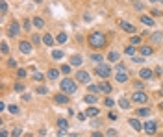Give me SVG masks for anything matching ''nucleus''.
Here are the masks:
<instances>
[{
	"instance_id": "obj_29",
	"label": "nucleus",
	"mask_w": 163,
	"mask_h": 137,
	"mask_svg": "<svg viewBox=\"0 0 163 137\" xmlns=\"http://www.w3.org/2000/svg\"><path fill=\"white\" fill-rule=\"evenodd\" d=\"M161 37H163V35H161L160 32H156L154 35H152V39H154V41H156V43H160V41H161Z\"/></svg>"
},
{
	"instance_id": "obj_19",
	"label": "nucleus",
	"mask_w": 163,
	"mask_h": 137,
	"mask_svg": "<svg viewBox=\"0 0 163 137\" xmlns=\"http://www.w3.org/2000/svg\"><path fill=\"white\" fill-rule=\"evenodd\" d=\"M85 115H87V117H96V115H100V111L96 109V108H87Z\"/></svg>"
},
{
	"instance_id": "obj_27",
	"label": "nucleus",
	"mask_w": 163,
	"mask_h": 137,
	"mask_svg": "<svg viewBox=\"0 0 163 137\" xmlns=\"http://www.w3.org/2000/svg\"><path fill=\"white\" fill-rule=\"evenodd\" d=\"M108 59H109V61H117V59H119V54H117V52H109Z\"/></svg>"
},
{
	"instance_id": "obj_6",
	"label": "nucleus",
	"mask_w": 163,
	"mask_h": 137,
	"mask_svg": "<svg viewBox=\"0 0 163 137\" xmlns=\"http://www.w3.org/2000/svg\"><path fill=\"white\" fill-rule=\"evenodd\" d=\"M96 74H98L100 78H108V76L111 74V69L108 67V65H100V67L96 69Z\"/></svg>"
},
{
	"instance_id": "obj_26",
	"label": "nucleus",
	"mask_w": 163,
	"mask_h": 137,
	"mask_svg": "<svg viewBox=\"0 0 163 137\" xmlns=\"http://www.w3.org/2000/svg\"><path fill=\"white\" fill-rule=\"evenodd\" d=\"M52 58H54V59H61V58H63V52H61V50H54V52H52Z\"/></svg>"
},
{
	"instance_id": "obj_18",
	"label": "nucleus",
	"mask_w": 163,
	"mask_h": 137,
	"mask_svg": "<svg viewBox=\"0 0 163 137\" xmlns=\"http://www.w3.org/2000/svg\"><path fill=\"white\" fill-rule=\"evenodd\" d=\"M33 26H35V28H39V30H43V26H45V21H43L41 17H35V19H33Z\"/></svg>"
},
{
	"instance_id": "obj_47",
	"label": "nucleus",
	"mask_w": 163,
	"mask_h": 137,
	"mask_svg": "<svg viewBox=\"0 0 163 137\" xmlns=\"http://www.w3.org/2000/svg\"><path fill=\"white\" fill-rule=\"evenodd\" d=\"M32 41H33V43H41V39H39V35H33V37H32Z\"/></svg>"
},
{
	"instance_id": "obj_13",
	"label": "nucleus",
	"mask_w": 163,
	"mask_h": 137,
	"mask_svg": "<svg viewBox=\"0 0 163 137\" xmlns=\"http://www.w3.org/2000/svg\"><path fill=\"white\" fill-rule=\"evenodd\" d=\"M8 32H9V35H19V24H17V22H11Z\"/></svg>"
},
{
	"instance_id": "obj_36",
	"label": "nucleus",
	"mask_w": 163,
	"mask_h": 137,
	"mask_svg": "<svg viewBox=\"0 0 163 137\" xmlns=\"http://www.w3.org/2000/svg\"><path fill=\"white\" fill-rule=\"evenodd\" d=\"M33 80H37V82H41V80H43V74H41V72H35V74H33Z\"/></svg>"
},
{
	"instance_id": "obj_41",
	"label": "nucleus",
	"mask_w": 163,
	"mask_h": 137,
	"mask_svg": "<svg viewBox=\"0 0 163 137\" xmlns=\"http://www.w3.org/2000/svg\"><path fill=\"white\" fill-rule=\"evenodd\" d=\"M8 52H9L8 45H6V43H2V54H8Z\"/></svg>"
},
{
	"instance_id": "obj_46",
	"label": "nucleus",
	"mask_w": 163,
	"mask_h": 137,
	"mask_svg": "<svg viewBox=\"0 0 163 137\" xmlns=\"http://www.w3.org/2000/svg\"><path fill=\"white\" fill-rule=\"evenodd\" d=\"M134 85H135V87H137V89H143V87H145V85H143V82H135Z\"/></svg>"
},
{
	"instance_id": "obj_11",
	"label": "nucleus",
	"mask_w": 163,
	"mask_h": 137,
	"mask_svg": "<svg viewBox=\"0 0 163 137\" xmlns=\"http://www.w3.org/2000/svg\"><path fill=\"white\" fill-rule=\"evenodd\" d=\"M98 87H100V91H102V93H106V95H109V93H111V85H109L108 82H102V83H98Z\"/></svg>"
},
{
	"instance_id": "obj_30",
	"label": "nucleus",
	"mask_w": 163,
	"mask_h": 137,
	"mask_svg": "<svg viewBox=\"0 0 163 137\" xmlns=\"http://www.w3.org/2000/svg\"><path fill=\"white\" fill-rule=\"evenodd\" d=\"M137 115H139V117H146V115H150V111L148 109H139V111H137Z\"/></svg>"
},
{
	"instance_id": "obj_44",
	"label": "nucleus",
	"mask_w": 163,
	"mask_h": 137,
	"mask_svg": "<svg viewBox=\"0 0 163 137\" xmlns=\"http://www.w3.org/2000/svg\"><path fill=\"white\" fill-rule=\"evenodd\" d=\"M19 76H20V78H24V76H26V70H24V69H19Z\"/></svg>"
},
{
	"instance_id": "obj_5",
	"label": "nucleus",
	"mask_w": 163,
	"mask_h": 137,
	"mask_svg": "<svg viewBox=\"0 0 163 137\" xmlns=\"http://www.w3.org/2000/svg\"><path fill=\"white\" fill-rule=\"evenodd\" d=\"M76 80L82 82V83H89L91 76H89V72H85V70H78V72H76Z\"/></svg>"
},
{
	"instance_id": "obj_34",
	"label": "nucleus",
	"mask_w": 163,
	"mask_h": 137,
	"mask_svg": "<svg viewBox=\"0 0 163 137\" xmlns=\"http://www.w3.org/2000/svg\"><path fill=\"white\" fill-rule=\"evenodd\" d=\"M37 93H39V95H47L48 89H47V87H37Z\"/></svg>"
},
{
	"instance_id": "obj_4",
	"label": "nucleus",
	"mask_w": 163,
	"mask_h": 137,
	"mask_svg": "<svg viewBox=\"0 0 163 137\" xmlns=\"http://www.w3.org/2000/svg\"><path fill=\"white\" fill-rule=\"evenodd\" d=\"M143 130H145L146 131V134H156V130H157V124L154 122V120H148V122H145V124H143Z\"/></svg>"
},
{
	"instance_id": "obj_12",
	"label": "nucleus",
	"mask_w": 163,
	"mask_h": 137,
	"mask_svg": "<svg viewBox=\"0 0 163 137\" xmlns=\"http://www.w3.org/2000/svg\"><path fill=\"white\" fill-rule=\"evenodd\" d=\"M130 126H132L135 131H141V130H143V126H141V122H139L137 119H130Z\"/></svg>"
},
{
	"instance_id": "obj_48",
	"label": "nucleus",
	"mask_w": 163,
	"mask_h": 137,
	"mask_svg": "<svg viewBox=\"0 0 163 137\" xmlns=\"http://www.w3.org/2000/svg\"><path fill=\"white\" fill-rule=\"evenodd\" d=\"M20 134H22V131H20V128H15V130H13V135H20Z\"/></svg>"
},
{
	"instance_id": "obj_42",
	"label": "nucleus",
	"mask_w": 163,
	"mask_h": 137,
	"mask_svg": "<svg viewBox=\"0 0 163 137\" xmlns=\"http://www.w3.org/2000/svg\"><path fill=\"white\" fill-rule=\"evenodd\" d=\"M108 135H109V137H113V135H117V130H113V128H109V130H108Z\"/></svg>"
},
{
	"instance_id": "obj_10",
	"label": "nucleus",
	"mask_w": 163,
	"mask_h": 137,
	"mask_svg": "<svg viewBox=\"0 0 163 137\" xmlns=\"http://www.w3.org/2000/svg\"><path fill=\"white\" fill-rule=\"evenodd\" d=\"M121 26H122L124 32H128V33H134L135 32V26H134V24H130V22H121Z\"/></svg>"
},
{
	"instance_id": "obj_43",
	"label": "nucleus",
	"mask_w": 163,
	"mask_h": 137,
	"mask_svg": "<svg viewBox=\"0 0 163 137\" xmlns=\"http://www.w3.org/2000/svg\"><path fill=\"white\" fill-rule=\"evenodd\" d=\"M8 65H9V67H17V61H15V59H9Z\"/></svg>"
},
{
	"instance_id": "obj_39",
	"label": "nucleus",
	"mask_w": 163,
	"mask_h": 137,
	"mask_svg": "<svg viewBox=\"0 0 163 137\" xmlns=\"http://www.w3.org/2000/svg\"><path fill=\"white\" fill-rule=\"evenodd\" d=\"M22 89H24L22 83H17V85H15V91H19V93H22Z\"/></svg>"
},
{
	"instance_id": "obj_45",
	"label": "nucleus",
	"mask_w": 163,
	"mask_h": 137,
	"mask_svg": "<svg viewBox=\"0 0 163 137\" xmlns=\"http://www.w3.org/2000/svg\"><path fill=\"white\" fill-rule=\"evenodd\" d=\"M30 98H32V95H30V93H28V95H22V100H24V102H28Z\"/></svg>"
},
{
	"instance_id": "obj_3",
	"label": "nucleus",
	"mask_w": 163,
	"mask_h": 137,
	"mask_svg": "<svg viewBox=\"0 0 163 137\" xmlns=\"http://www.w3.org/2000/svg\"><path fill=\"white\" fill-rule=\"evenodd\" d=\"M132 100H134V102H137V104H145L146 100H148V96H146L145 93H141V91H137V93L132 95Z\"/></svg>"
},
{
	"instance_id": "obj_1",
	"label": "nucleus",
	"mask_w": 163,
	"mask_h": 137,
	"mask_svg": "<svg viewBox=\"0 0 163 137\" xmlns=\"http://www.w3.org/2000/svg\"><path fill=\"white\" fill-rule=\"evenodd\" d=\"M87 41H89V45H91L93 48H102V47L106 45V35L100 33V32H93V33L89 35Z\"/></svg>"
},
{
	"instance_id": "obj_7",
	"label": "nucleus",
	"mask_w": 163,
	"mask_h": 137,
	"mask_svg": "<svg viewBox=\"0 0 163 137\" xmlns=\"http://www.w3.org/2000/svg\"><path fill=\"white\" fill-rule=\"evenodd\" d=\"M19 48H20V52H22V54H30V52H32V45H30L28 41H20Z\"/></svg>"
},
{
	"instance_id": "obj_17",
	"label": "nucleus",
	"mask_w": 163,
	"mask_h": 137,
	"mask_svg": "<svg viewBox=\"0 0 163 137\" xmlns=\"http://www.w3.org/2000/svg\"><path fill=\"white\" fill-rule=\"evenodd\" d=\"M84 102H85V104H96V102H98V98H96L95 95H87V96L84 98Z\"/></svg>"
},
{
	"instance_id": "obj_2",
	"label": "nucleus",
	"mask_w": 163,
	"mask_h": 137,
	"mask_svg": "<svg viewBox=\"0 0 163 137\" xmlns=\"http://www.w3.org/2000/svg\"><path fill=\"white\" fill-rule=\"evenodd\" d=\"M61 91H63V93H67V95H74L76 93V83L72 82V80H63V82H61Z\"/></svg>"
},
{
	"instance_id": "obj_32",
	"label": "nucleus",
	"mask_w": 163,
	"mask_h": 137,
	"mask_svg": "<svg viewBox=\"0 0 163 137\" xmlns=\"http://www.w3.org/2000/svg\"><path fill=\"white\" fill-rule=\"evenodd\" d=\"M130 41H132V45H139V43H141V37H137V35H134V37H132Z\"/></svg>"
},
{
	"instance_id": "obj_20",
	"label": "nucleus",
	"mask_w": 163,
	"mask_h": 137,
	"mask_svg": "<svg viewBox=\"0 0 163 137\" xmlns=\"http://www.w3.org/2000/svg\"><path fill=\"white\" fill-rule=\"evenodd\" d=\"M59 72H61V69H59V70H58V69H50V70H48V78H50V80H56Z\"/></svg>"
},
{
	"instance_id": "obj_28",
	"label": "nucleus",
	"mask_w": 163,
	"mask_h": 137,
	"mask_svg": "<svg viewBox=\"0 0 163 137\" xmlns=\"http://www.w3.org/2000/svg\"><path fill=\"white\" fill-rule=\"evenodd\" d=\"M124 52H126V56H135V48L134 47H126Z\"/></svg>"
},
{
	"instance_id": "obj_14",
	"label": "nucleus",
	"mask_w": 163,
	"mask_h": 137,
	"mask_svg": "<svg viewBox=\"0 0 163 137\" xmlns=\"http://www.w3.org/2000/svg\"><path fill=\"white\" fill-rule=\"evenodd\" d=\"M115 78H117V82H121V83H122V82H126V80H128V76H126V72H124V70H119Z\"/></svg>"
},
{
	"instance_id": "obj_49",
	"label": "nucleus",
	"mask_w": 163,
	"mask_h": 137,
	"mask_svg": "<svg viewBox=\"0 0 163 137\" xmlns=\"http://www.w3.org/2000/svg\"><path fill=\"white\" fill-rule=\"evenodd\" d=\"M161 11H160V9H152V15H154V17H157V15H160Z\"/></svg>"
},
{
	"instance_id": "obj_50",
	"label": "nucleus",
	"mask_w": 163,
	"mask_h": 137,
	"mask_svg": "<svg viewBox=\"0 0 163 137\" xmlns=\"http://www.w3.org/2000/svg\"><path fill=\"white\" fill-rule=\"evenodd\" d=\"M108 117H109L111 120H115V119H117V115H115V113H108Z\"/></svg>"
},
{
	"instance_id": "obj_21",
	"label": "nucleus",
	"mask_w": 163,
	"mask_h": 137,
	"mask_svg": "<svg viewBox=\"0 0 163 137\" xmlns=\"http://www.w3.org/2000/svg\"><path fill=\"white\" fill-rule=\"evenodd\" d=\"M58 128H59V130H67V128H69V122H67L65 119H58Z\"/></svg>"
},
{
	"instance_id": "obj_37",
	"label": "nucleus",
	"mask_w": 163,
	"mask_h": 137,
	"mask_svg": "<svg viewBox=\"0 0 163 137\" xmlns=\"http://www.w3.org/2000/svg\"><path fill=\"white\" fill-rule=\"evenodd\" d=\"M9 113H19V108L17 106H9Z\"/></svg>"
},
{
	"instance_id": "obj_31",
	"label": "nucleus",
	"mask_w": 163,
	"mask_h": 137,
	"mask_svg": "<svg viewBox=\"0 0 163 137\" xmlns=\"http://www.w3.org/2000/svg\"><path fill=\"white\" fill-rule=\"evenodd\" d=\"M89 91H91V93H98L100 87H98V85H93V83H91V85H89Z\"/></svg>"
},
{
	"instance_id": "obj_33",
	"label": "nucleus",
	"mask_w": 163,
	"mask_h": 137,
	"mask_svg": "<svg viewBox=\"0 0 163 137\" xmlns=\"http://www.w3.org/2000/svg\"><path fill=\"white\" fill-rule=\"evenodd\" d=\"M61 72H63V74H69V72H70V67H69V65H63V67H61Z\"/></svg>"
},
{
	"instance_id": "obj_24",
	"label": "nucleus",
	"mask_w": 163,
	"mask_h": 137,
	"mask_svg": "<svg viewBox=\"0 0 163 137\" xmlns=\"http://www.w3.org/2000/svg\"><path fill=\"white\" fill-rule=\"evenodd\" d=\"M119 104H121V108H122V109H128V108H130V102H128L126 98H121V100H119Z\"/></svg>"
},
{
	"instance_id": "obj_25",
	"label": "nucleus",
	"mask_w": 163,
	"mask_h": 137,
	"mask_svg": "<svg viewBox=\"0 0 163 137\" xmlns=\"http://www.w3.org/2000/svg\"><path fill=\"white\" fill-rule=\"evenodd\" d=\"M152 52H154V50H152L150 47H143V48H141V54H143V56H150Z\"/></svg>"
},
{
	"instance_id": "obj_8",
	"label": "nucleus",
	"mask_w": 163,
	"mask_h": 137,
	"mask_svg": "<svg viewBox=\"0 0 163 137\" xmlns=\"http://www.w3.org/2000/svg\"><path fill=\"white\" fill-rule=\"evenodd\" d=\"M54 102H56V104H67V102H69L67 93H65V95H56V96H54Z\"/></svg>"
},
{
	"instance_id": "obj_38",
	"label": "nucleus",
	"mask_w": 163,
	"mask_h": 137,
	"mask_svg": "<svg viewBox=\"0 0 163 137\" xmlns=\"http://www.w3.org/2000/svg\"><path fill=\"white\" fill-rule=\"evenodd\" d=\"M0 9H2V13H6V11H8V4L2 2V4H0Z\"/></svg>"
},
{
	"instance_id": "obj_23",
	"label": "nucleus",
	"mask_w": 163,
	"mask_h": 137,
	"mask_svg": "<svg viewBox=\"0 0 163 137\" xmlns=\"http://www.w3.org/2000/svg\"><path fill=\"white\" fill-rule=\"evenodd\" d=\"M58 43H59V45L67 43V33H65V32H61V33L58 35Z\"/></svg>"
},
{
	"instance_id": "obj_22",
	"label": "nucleus",
	"mask_w": 163,
	"mask_h": 137,
	"mask_svg": "<svg viewBox=\"0 0 163 137\" xmlns=\"http://www.w3.org/2000/svg\"><path fill=\"white\" fill-rule=\"evenodd\" d=\"M43 43L45 45H47V47H52V45H54V39H52V35H45V37H43Z\"/></svg>"
},
{
	"instance_id": "obj_16",
	"label": "nucleus",
	"mask_w": 163,
	"mask_h": 137,
	"mask_svg": "<svg viewBox=\"0 0 163 137\" xmlns=\"http://www.w3.org/2000/svg\"><path fill=\"white\" fill-rule=\"evenodd\" d=\"M70 65L80 67V65H82V58H80V56H70Z\"/></svg>"
},
{
	"instance_id": "obj_40",
	"label": "nucleus",
	"mask_w": 163,
	"mask_h": 137,
	"mask_svg": "<svg viewBox=\"0 0 163 137\" xmlns=\"http://www.w3.org/2000/svg\"><path fill=\"white\" fill-rule=\"evenodd\" d=\"M93 61H102V56L100 54H93Z\"/></svg>"
},
{
	"instance_id": "obj_51",
	"label": "nucleus",
	"mask_w": 163,
	"mask_h": 137,
	"mask_svg": "<svg viewBox=\"0 0 163 137\" xmlns=\"http://www.w3.org/2000/svg\"><path fill=\"white\" fill-rule=\"evenodd\" d=\"M150 2H160V0H150Z\"/></svg>"
},
{
	"instance_id": "obj_9",
	"label": "nucleus",
	"mask_w": 163,
	"mask_h": 137,
	"mask_svg": "<svg viewBox=\"0 0 163 137\" xmlns=\"http://www.w3.org/2000/svg\"><path fill=\"white\" fill-rule=\"evenodd\" d=\"M139 76H141L143 80H150V78H152V76H154V74H152V70H150V69H141Z\"/></svg>"
},
{
	"instance_id": "obj_15",
	"label": "nucleus",
	"mask_w": 163,
	"mask_h": 137,
	"mask_svg": "<svg viewBox=\"0 0 163 137\" xmlns=\"http://www.w3.org/2000/svg\"><path fill=\"white\" fill-rule=\"evenodd\" d=\"M141 22L146 24V26H154V19H152V17H146V15H143V17H141Z\"/></svg>"
},
{
	"instance_id": "obj_35",
	"label": "nucleus",
	"mask_w": 163,
	"mask_h": 137,
	"mask_svg": "<svg viewBox=\"0 0 163 137\" xmlns=\"http://www.w3.org/2000/svg\"><path fill=\"white\" fill-rule=\"evenodd\" d=\"M113 104H115V100H111V98H106V106H108V108H113Z\"/></svg>"
},
{
	"instance_id": "obj_52",
	"label": "nucleus",
	"mask_w": 163,
	"mask_h": 137,
	"mask_svg": "<svg viewBox=\"0 0 163 137\" xmlns=\"http://www.w3.org/2000/svg\"><path fill=\"white\" fill-rule=\"evenodd\" d=\"M130 2H132V0H130Z\"/></svg>"
}]
</instances>
